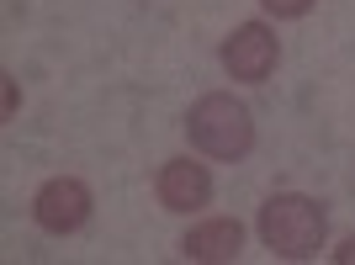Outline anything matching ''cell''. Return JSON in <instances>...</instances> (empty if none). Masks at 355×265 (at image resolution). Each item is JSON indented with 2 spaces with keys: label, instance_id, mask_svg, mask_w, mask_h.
<instances>
[{
  "label": "cell",
  "instance_id": "obj_8",
  "mask_svg": "<svg viewBox=\"0 0 355 265\" xmlns=\"http://www.w3.org/2000/svg\"><path fill=\"white\" fill-rule=\"evenodd\" d=\"M334 265H355V234H350V239H345L340 250H334Z\"/></svg>",
  "mask_w": 355,
  "mask_h": 265
},
{
  "label": "cell",
  "instance_id": "obj_9",
  "mask_svg": "<svg viewBox=\"0 0 355 265\" xmlns=\"http://www.w3.org/2000/svg\"><path fill=\"white\" fill-rule=\"evenodd\" d=\"M16 106H21V96H16V80L6 74V117H16Z\"/></svg>",
  "mask_w": 355,
  "mask_h": 265
},
{
  "label": "cell",
  "instance_id": "obj_6",
  "mask_svg": "<svg viewBox=\"0 0 355 265\" xmlns=\"http://www.w3.org/2000/svg\"><path fill=\"white\" fill-rule=\"evenodd\" d=\"M180 255L196 265H234L244 255V223L239 218H202L186 228L180 239Z\"/></svg>",
  "mask_w": 355,
  "mask_h": 265
},
{
  "label": "cell",
  "instance_id": "obj_5",
  "mask_svg": "<svg viewBox=\"0 0 355 265\" xmlns=\"http://www.w3.org/2000/svg\"><path fill=\"white\" fill-rule=\"evenodd\" d=\"M154 196H159L164 212H202V207L212 202V170L196 164L191 154L164 160L159 176H154Z\"/></svg>",
  "mask_w": 355,
  "mask_h": 265
},
{
  "label": "cell",
  "instance_id": "obj_4",
  "mask_svg": "<svg viewBox=\"0 0 355 265\" xmlns=\"http://www.w3.org/2000/svg\"><path fill=\"white\" fill-rule=\"evenodd\" d=\"M90 207H96V196H90V186L80 176H48L37 186V196H32V218H37L43 234L64 239L90 223Z\"/></svg>",
  "mask_w": 355,
  "mask_h": 265
},
{
  "label": "cell",
  "instance_id": "obj_7",
  "mask_svg": "<svg viewBox=\"0 0 355 265\" xmlns=\"http://www.w3.org/2000/svg\"><path fill=\"white\" fill-rule=\"evenodd\" d=\"M260 6H266V16H276V22H302L318 0H260Z\"/></svg>",
  "mask_w": 355,
  "mask_h": 265
},
{
  "label": "cell",
  "instance_id": "obj_2",
  "mask_svg": "<svg viewBox=\"0 0 355 265\" xmlns=\"http://www.w3.org/2000/svg\"><path fill=\"white\" fill-rule=\"evenodd\" d=\"M186 138H191L196 154L239 164V160H250V148H254V112L228 90H207L186 112Z\"/></svg>",
  "mask_w": 355,
  "mask_h": 265
},
{
  "label": "cell",
  "instance_id": "obj_1",
  "mask_svg": "<svg viewBox=\"0 0 355 265\" xmlns=\"http://www.w3.org/2000/svg\"><path fill=\"white\" fill-rule=\"evenodd\" d=\"M254 228H260V244L276 260H313L329 239V212H324V202H313L302 191H276V196H266Z\"/></svg>",
  "mask_w": 355,
  "mask_h": 265
},
{
  "label": "cell",
  "instance_id": "obj_3",
  "mask_svg": "<svg viewBox=\"0 0 355 265\" xmlns=\"http://www.w3.org/2000/svg\"><path fill=\"white\" fill-rule=\"evenodd\" d=\"M276 59H282V43H276V32L266 22H239L218 48L223 74L239 80V85H266L270 74H276Z\"/></svg>",
  "mask_w": 355,
  "mask_h": 265
}]
</instances>
